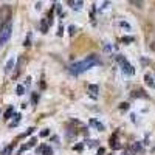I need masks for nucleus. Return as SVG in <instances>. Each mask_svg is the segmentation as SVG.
<instances>
[{
	"label": "nucleus",
	"mask_w": 155,
	"mask_h": 155,
	"mask_svg": "<svg viewBox=\"0 0 155 155\" xmlns=\"http://www.w3.org/2000/svg\"><path fill=\"white\" fill-rule=\"evenodd\" d=\"M2 45H3V44H2V42H0V48H2Z\"/></svg>",
	"instance_id": "23"
},
{
	"label": "nucleus",
	"mask_w": 155,
	"mask_h": 155,
	"mask_svg": "<svg viewBox=\"0 0 155 155\" xmlns=\"http://www.w3.org/2000/svg\"><path fill=\"white\" fill-rule=\"evenodd\" d=\"M124 155H126V154H124Z\"/></svg>",
	"instance_id": "24"
},
{
	"label": "nucleus",
	"mask_w": 155,
	"mask_h": 155,
	"mask_svg": "<svg viewBox=\"0 0 155 155\" xmlns=\"http://www.w3.org/2000/svg\"><path fill=\"white\" fill-rule=\"evenodd\" d=\"M19 120H20V115H19V113H16V115H14V121H12L11 127H12V126H17V122H19Z\"/></svg>",
	"instance_id": "14"
},
{
	"label": "nucleus",
	"mask_w": 155,
	"mask_h": 155,
	"mask_svg": "<svg viewBox=\"0 0 155 155\" xmlns=\"http://www.w3.org/2000/svg\"><path fill=\"white\" fill-rule=\"evenodd\" d=\"M89 92L92 93V96H96L98 92H99V87H98V85H95V84H90L89 85Z\"/></svg>",
	"instance_id": "6"
},
{
	"label": "nucleus",
	"mask_w": 155,
	"mask_h": 155,
	"mask_svg": "<svg viewBox=\"0 0 155 155\" xmlns=\"http://www.w3.org/2000/svg\"><path fill=\"white\" fill-rule=\"evenodd\" d=\"M122 42H134V37H122Z\"/></svg>",
	"instance_id": "20"
},
{
	"label": "nucleus",
	"mask_w": 155,
	"mask_h": 155,
	"mask_svg": "<svg viewBox=\"0 0 155 155\" xmlns=\"http://www.w3.org/2000/svg\"><path fill=\"white\" fill-rule=\"evenodd\" d=\"M121 26H126V28H127V30H129V28H130V26H129V24H127V22H121Z\"/></svg>",
	"instance_id": "22"
},
{
	"label": "nucleus",
	"mask_w": 155,
	"mask_h": 155,
	"mask_svg": "<svg viewBox=\"0 0 155 155\" xmlns=\"http://www.w3.org/2000/svg\"><path fill=\"white\" fill-rule=\"evenodd\" d=\"M14 65H16V61L14 59H10V61L6 62V67H5V73H10L12 68H14Z\"/></svg>",
	"instance_id": "5"
},
{
	"label": "nucleus",
	"mask_w": 155,
	"mask_h": 155,
	"mask_svg": "<svg viewBox=\"0 0 155 155\" xmlns=\"http://www.w3.org/2000/svg\"><path fill=\"white\" fill-rule=\"evenodd\" d=\"M120 109H121V110H127V109H129V104H127V102H122L121 106H120Z\"/></svg>",
	"instance_id": "18"
},
{
	"label": "nucleus",
	"mask_w": 155,
	"mask_h": 155,
	"mask_svg": "<svg viewBox=\"0 0 155 155\" xmlns=\"http://www.w3.org/2000/svg\"><path fill=\"white\" fill-rule=\"evenodd\" d=\"M98 64H99V59H98L96 54H90V56H87V59H84V61L73 64V65L70 67V71L73 73V75H81V73L90 70L92 67L98 65Z\"/></svg>",
	"instance_id": "1"
},
{
	"label": "nucleus",
	"mask_w": 155,
	"mask_h": 155,
	"mask_svg": "<svg viewBox=\"0 0 155 155\" xmlns=\"http://www.w3.org/2000/svg\"><path fill=\"white\" fill-rule=\"evenodd\" d=\"M16 92H17V95H24V92H25V87H24V85H17Z\"/></svg>",
	"instance_id": "13"
},
{
	"label": "nucleus",
	"mask_w": 155,
	"mask_h": 155,
	"mask_svg": "<svg viewBox=\"0 0 155 155\" xmlns=\"http://www.w3.org/2000/svg\"><path fill=\"white\" fill-rule=\"evenodd\" d=\"M132 150H134V152H141V144L140 143L134 144V146H132Z\"/></svg>",
	"instance_id": "12"
},
{
	"label": "nucleus",
	"mask_w": 155,
	"mask_h": 155,
	"mask_svg": "<svg viewBox=\"0 0 155 155\" xmlns=\"http://www.w3.org/2000/svg\"><path fill=\"white\" fill-rule=\"evenodd\" d=\"M90 124H92V126H95V127H98V129H99V130H104V126L101 124V122L95 121V120H92V121H90Z\"/></svg>",
	"instance_id": "11"
},
{
	"label": "nucleus",
	"mask_w": 155,
	"mask_h": 155,
	"mask_svg": "<svg viewBox=\"0 0 155 155\" xmlns=\"http://www.w3.org/2000/svg\"><path fill=\"white\" fill-rule=\"evenodd\" d=\"M12 113H14V109H12V106H11V107H8V110L5 112V120H10Z\"/></svg>",
	"instance_id": "10"
},
{
	"label": "nucleus",
	"mask_w": 155,
	"mask_h": 155,
	"mask_svg": "<svg viewBox=\"0 0 155 155\" xmlns=\"http://www.w3.org/2000/svg\"><path fill=\"white\" fill-rule=\"evenodd\" d=\"M48 134H50V130H48V129H44L42 132H40V136H47Z\"/></svg>",
	"instance_id": "19"
},
{
	"label": "nucleus",
	"mask_w": 155,
	"mask_h": 155,
	"mask_svg": "<svg viewBox=\"0 0 155 155\" xmlns=\"http://www.w3.org/2000/svg\"><path fill=\"white\" fill-rule=\"evenodd\" d=\"M116 61H118V64L121 65V70H122V73L124 75H134L135 73V68H134V65L132 64H129V61L124 57V56H121V54H118L116 56Z\"/></svg>",
	"instance_id": "2"
},
{
	"label": "nucleus",
	"mask_w": 155,
	"mask_h": 155,
	"mask_svg": "<svg viewBox=\"0 0 155 155\" xmlns=\"http://www.w3.org/2000/svg\"><path fill=\"white\" fill-rule=\"evenodd\" d=\"M11 30H12L11 22H8V24H5L2 28H0V42L2 44L8 42V39L11 37Z\"/></svg>",
	"instance_id": "4"
},
{
	"label": "nucleus",
	"mask_w": 155,
	"mask_h": 155,
	"mask_svg": "<svg viewBox=\"0 0 155 155\" xmlns=\"http://www.w3.org/2000/svg\"><path fill=\"white\" fill-rule=\"evenodd\" d=\"M144 81H146V84H147L150 89H155V82H154V79H152V76H150V75H146Z\"/></svg>",
	"instance_id": "7"
},
{
	"label": "nucleus",
	"mask_w": 155,
	"mask_h": 155,
	"mask_svg": "<svg viewBox=\"0 0 155 155\" xmlns=\"http://www.w3.org/2000/svg\"><path fill=\"white\" fill-rule=\"evenodd\" d=\"M36 143H37V138H31L30 143L26 144V146H24L22 149H30V147H33V146H36Z\"/></svg>",
	"instance_id": "9"
},
{
	"label": "nucleus",
	"mask_w": 155,
	"mask_h": 155,
	"mask_svg": "<svg viewBox=\"0 0 155 155\" xmlns=\"http://www.w3.org/2000/svg\"><path fill=\"white\" fill-rule=\"evenodd\" d=\"M10 19H11V6L3 5L0 8V28H2L5 24H8Z\"/></svg>",
	"instance_id": "3"
},
{
	"label": "nucleus",
	"mask_w": 155,
	"mask_h": 155,
	"mask_svg": "<svg viewBox=\"0 0 155 155\" xmlns=\"http://www.w3.org/2000/svg\"><path fill=\"white\" fill-rule=\"evenodd\" d=\"M47 30H48V25H47V20H42V33H47Z\"/></svg>",
	"instance_id": "15"
},
{
	"label": "nucleus",
	"mask_w": 155,
	"mask_h": 155,
	"mask_svg": "<svg viewBox=\"0 0 155 155\" xmlns=\"http://www.w3.org/2000/svg\"><path fill=\"white\" fill-rule=\"evenodd\" d=\"M68 30H70V34H71V36H75V34H76V31H78V28H76L75 25H71Z\"/></svg>",
	"instance_id": "17"
},
{
	"label": "nucleus",
	"mask_w": 155,
	"mask_h": 155,
	"mask_svg": "<svg viewBox=\"0 0 155 155\" xmlns=\"http://www.w3.org/2000/svg\"><path fill=\"white\" fill-rule=\"evenodd\" d=\"M70 5H73V10L79 11L81 8H82V5H84V3H82V2H70Z\"/></svg>",
	"instance_id": "8"
},
{
	"label": "nucleus",
	"mask_w": 155,
	"mask_h": 155,
	"mask_svg": "<svg viewBox=\"0 0 155 155\" xmlns=\"http://www.w3.org/2000/svg\"><path fill=\"white\" fill-rule=\"evenodd\" d=\"M42 150H44V155H51L53 154V150L50 147H42Z\"/></svg>",
	"instance_id": "16"
},
{
	"label": "nucleus",
	"mask_w": 155,
	"mask_h": 155,
	"mask_svg": "<svg viewBox=\"0 0 155 155\" xmlns=\"http://www.w3.org/2000/svg\"><path fill=\"white\" fill-rule=\"evenodd\" d=\"M11 149H12V146H10V147H6V149H5V155H10Z\"/></svg>",
	"instance_id": "21"
}]
</instances>
